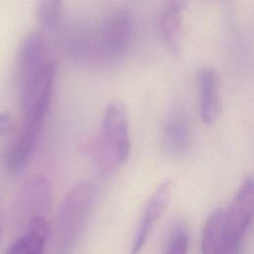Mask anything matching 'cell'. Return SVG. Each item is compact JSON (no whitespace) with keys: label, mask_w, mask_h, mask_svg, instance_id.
<instances>
[{"label":"cell","mask_w":254,"mask_h":254,"mask_svg":"<svg viewBox=\"0 0 254 254\" xmlns=\"http://www.w3.org/2000/svg\"><path fill=\"white\" fill-rule=\"evenodd\" d=\"M189 245V225L184 220H178L171 227L165 254H188Z\"/></svg>","instance_id":"14"},{"label":"cell","mask_w":254,"mask_h":254,"mask_svg":"<svg viewBox=\"0 0 254 254\" xmlns=\"http://www.w3.org/2000/svg\"><path fill=\"white\" fill-rule=\"evenodd\" d=\"M1 237H2V224H1V199H0V245H1Z\"/></svg>","instance_id":"16"},{"label":"cell","mask_w":254,"mask_h":254,"mask_svg":"<svg viewBox=\"0 0 254 254\" xmlns=\"http://www.w3.org/2000/svg\"><path fill=\"white\" fill-rule=\"evenodd\" d=\"M51 58L46 36L40 31L31 32L20 44L16 55L15 68L18 83L36 74L51 64Z\"/></svg>","instance_id":"6"},{"label":"cell","mask_w":254,"mask_h":254,"mask_svg":"<svg viewBox=\"0 0 254 254\" xmlns=\"http://www.w3.org/2000/svg\"><path fill=\"white\" fill-rule=\"evenodd\" d=\"M49 235L50 225L46 216H31L26 232L14 240L4 254H43Z\"/></svg>","instance_id":"10"},{"label":"cell","mask_w":254,"mask_h":254,"mask_svg":"<svg viewBox=\"0 0 254 254\" xmlns=\"http://www.w3.org/2000/svg\"><path fill=\"white\" fill-rule=\"evenodd\" d=\"M253 217V181L245 179L232 203L214 209L201 233V254H240Z\"/></svg>","instance_id":"1"},{"label":"cell","mask_w":254,"mask_h":254,"mask_svg":"<svg viewBox=\"0 0 254 254\" xmlns=\"http://www.w3.org/2000/svg\"><path fill=\"white\" fill-rule=\"evenodd\" d=\"M135 33L133 15L126 9L111 12L95 30L96 62L114 63L130 49Z\"/></svg>","instance_id":"4"},{"label":"cell","mask_w":254,"mask_h":254,"mask_svg":"<svg viewBox=\"0 0 254 254\" xmlns=\"http://www.w3.org/2000/svg\"><path fill=\"white\" fill-rule=\"evenodd\" d=\"M162 140L164 149L170 155H182L189 149L190 127L188 117L183 111L175 110L169 114L163 127Z\"/></svg>","instance_id":"11"},{"label":"cell","mask_w":254,"mask_h":254,"mask_svg":"<svg viewBox=\"0 0 254 254\" xmlns=\"http://www.w3.org/2000/svg\"><path fill=\"white\" fill-rule=\"evenodd\" d=\"M190 0H165L158 16L160 37L173 55H180L183 41V16Z\"/></svg>","instance_id":"8"},{"label":"cell","mask_w":254,"mask_h":254,"mask_svg":"<svg viewBox=\"0 0 254 254\" xmlns=\"http://www.w3.org/2000/svg\"><path fill=\"white\" fill-rule=\"evenodd\" d=\"M63 14V0H38L37 21L40 32L45 36L51 34L59 27Z\"/></svg>","instance_id":"13"},{"label":"cell","mask_w":254,"mask_h":254,"mask_svg":"<svg viewBox=\"0 0 254 254\" xmlns=\"http://www.w3.org/2000/svg\"><path fill=\"white\" fill-rule=\"evenodd\" d=\"M50 201L51 191L48 181L42 176L30 178L23 189V202L26 209L29 210V217L45 215Z\"/></svg>","instance_id":"12"},{"label":"cell","mask_w":254,"mask_h":254,"mask_svg":"<svg viewBox=\"0 0 254 254\" xmlns=\"http://www.w3.org/2000/svg\"><path fill=\"white\" fill-rule=\"evenodd\" d=\"M14 129L13 120L8 112L0 113V136L6 137L12 134Z\"/></svg>","instance_id":"15"},{"label":"cell","mask_w":254,"mask_h":254,"mask_svg":"<svg viewBox=\"0 0 254 254\" xmlns=\"http://www.w3.org/2000/svg\"><path fill=\"white\" fill-rule=\"evenodd\" d=\"M94 197L89 182L72 187L62 201L58 215V248L60 254H69L84 226Z\"/></svg>","instance_id":"3"},{"label":"cell","mask_w":254,"mask_h":254,"mask_svg":"<svg viewBox=\"0 0 254 254\" xmlns=\"http://www.w3.org/2000/svg\"><path fill=\"white\" fill-rule=\"evenodd\" d=\"M100 131L98 141L100 164L111 169L124 164L131 150L129 119L124 103L114 100L106 105Z\"/></svg>","instance_id":"2"},{"label":"cell","mask_w":254,"mask_h":254,"mask_svg":"<svg viewBox=\"0 0 254 254\" xmlns=\"http://www.w3.org/2000/svg\"><path fill=\"white\" fill-rule=\"evenodd\" d=\"M62 49L72 62L87 64L96 62L95 30L83 22L68 23L62 33Z\"/></svg>","instance_id":"7"},{"label":"cell","mask_w":254,"mask_h":254,"mask_svg":"<svg viewBox=\"0 0 254 254\" xmlns=\"http://www.w3.org/2000/svg\"><path fill=\"white\" fill-rule=\"evenodd\" d=\"M173 185L170 180L161 183L147 200L139 217L131 240V254H140L147 243L155 225L165 212L172 195Z\"/></svg>","instance_id":"5"},{"label":"cell","mask_w":254,"mask_h":254,"mask_svg":"<svg viewBox=\"0 0 254 254\" xmlns=\"http://www.w3.org/2000/svg\"><path fill=\"white\" fill-rule=\"evenodd\" d=\"M199 115L204 125H212L220 110V82L217 72L211 67H202L197 73Z\"/></svg>","instance_id":"9"}]
</instances>
